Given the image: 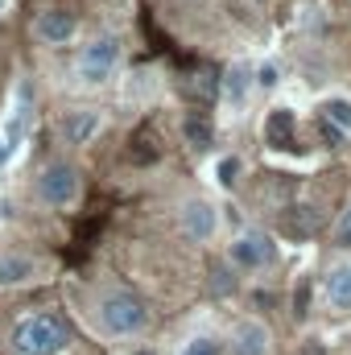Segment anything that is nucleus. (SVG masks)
Instances as JSON below:
<instances>
[{
  "label": "nucleus",
  "mask_w": 351,
  "mask_h": 355,
  "mask_svg": "<svg viewBox=\"0 0 351 355\" xmlns=\"http://www.w3.org/2000/svg\"><path fill=\"white\" fill-rule=\"evenodd\" d=\"M323 120H331L339 132H351V99H339V95L327 99L323 103Z\"/></svg>",
  "instance_id": "nucleus-15"
},
{
  "label": "nucleus",
  "mask_w": 351,
  "mask_h": 355,
  "mask_svg": "<svg viewBox=\"0 0 351 355\" xmlns=\"http://www.w3.org/2000/svg\"><path fill=\"white\" fill-rule=\"evenodd\" d=\"M182 355H223V352H219L215 339H190V343L182 347Z\"/></svg>",
  "instance_id": "nucleus-19"
},
{
  "label": "nucleus",
  "mask_w": 351,
  "mask_h": 355,
  "mask_svg": "<svg viewBox=\"0 0 351 355\" xmlns=\"http://www.w3.org/2000/svg\"><path fill=\"white\" fill-rule=\"evenodd\" d=\"M211 293H215V297L236 293V268L232 265H211Z\"/></svg>",
  "instance_id": "nucleus-17"
},
{
  "label": "nucleus",
  "mask_w": 351,
  "mask_h": 355,
  "mask_svg": "<svg viewBox=\"0 0 351 355\" xmlns=\"http://www.w3.org/2000/svg\"><path fill=\"white\" fill-rule=\"evenodd\" d=\"M95 318L108 335L116 339H128V335H141L149 327V310L145 302L132 293V289H103L99 302H95Z\"/></svg>",
  "instance_id": "nucleus-2"
},
{
  "label": "nucleus",
  "mask_w": 351,
  "mask_h": 355,
  "mask_svg": "<svg viewBox=\"0 0 351 355\" xmlns=\"http://www.w3.org/2000/svg\"><path fill=\"white\" fill-rule=\"evenodd\" d=\"M236 178H240V162H236V157H223V162H219V182H223V186H236Z\"/></svg>",
  "instance_id": "nucleus-21"
},
{
  "label": "nucleus",
  "mask_w": 351,
  "mask_h": 355,
  "mask_svg": "<svg viewBox=\"0 0 351 355\" xmlns=\"http://www.w3.org/2000/svg\"><path fill=\"white\" fill-rule=\"evenodd\" d=\"M79 190H83V174L75 162H46L42 174H37V198L54 211H67L79 202Z\"/></svg>",
  "instance_id": "nucleus-3"
},
{
  "label": "nucleus",
  "mask_w": 351,
  "mask_h": 355,
  "mask_svg": "<svg viewBox=\"0 0 351 355\" xmlns=\"http://www.w3.org/2000/svg\"><path fill=\"white\" fill-rule=\"evenodd\" d=\"M302 355H327V352H323L318 343H306V347H302Z\"/></svg>",
  "instance_id": "nucleus-24"
},
{
  "label": "nucleus",
  "mask_w": 351,
  "mask_h": 355,
  "mask_svg": "<svg viewBox=\"0 0 351 355\" xmlns=\"http://www.w3.org/2000/svg\"><path fill=\"white\" fill-rule=\"evenodd\" d=\"M293 116L285 112V107H277V112H268V120H264V141L273 145V149H293Z\"/></svg>",
  "instance_id": "nucleus-12"
},
{
  "label": "nucleus",
  "mask_w": 351,
  "mask_h": 355,
  "mask_svg": "<svg viewBox=\"0 0 351 355\" xmlns=\"http://www.w3.org/2000/svg\"><path fill=\"white\" fill-rule=\"evenodd\" d=\"M244 79H248V75H244V71H240V67H232V71H228V75H223V95H228V99H232V103H240V99H244V87H248V83H244Z\"/></svg>",
  "instance_id": "nucleus-18"
},
{
  "label": "nucleus",
  "mask_w": 351,
  "mask_h": 355,
  "mask_svg": "<svg viewBox=\"0 0 351 355\" xmlns=\"http://www.w3.org/2000/svg\"><path fill=\"white\" fill-rule=\"evenodd\" d=\"M25 132H29V103L21 99V103L12 107V116H8V124H4V132H0V141L8 145V153H17V149L25 145Z\"/></svg>",
  "instance_id": "nucleus-14"
},
{
  "label": "nucleus",
  "mask_w": 351,
  "mask_h": 355,
  "mask_svg": "<svg viewBox=\"0 0 351 355\" xmlns=\"http://www.w3.org/2000/svg\"><path fill=\"white\" fill-rule=\"evenodd\" d=\"M323 137H327L331 145H343V137H348V132H339V128H335L331 120H323Z\"/></svg>",
  "instance_id": "nucleus-23"
},
{
  "label": "nucleus",
  "mask_w": 351,
  "mask_h": 355,
  "mask_svg": "<svg viewBox=\"0 0 351 355\" xmlns=\"http://www.w3.org/2000/svg\"><path fill=\"white\" fill-rule=\"evenodd\" d=\"M228 355H273V335H268V327L257 322V318H240V322L232 327Z\"/></svg>",
  "instance_id": "nucleus-8"
},
{
  "label": "nucleus",
  "mask_w": 351,
  "mask_h": 355,
  "mask_svg": "<svg viewBox=\"0 0 351 355\" xmlns=\"http://www.w3.org/2000/svg\"><path fill=\"white\" fill-rule=\"evenodd\" d=\"M0 8H4V0H0Z\"/></svg>",
  "instance_id": "nucleus-26"
},
{
  "label": "nucleus",
  "mask_w": 351,
  "mask_h": 355,
  "mask_svg": "<svg viewBox=\"0 0 351 355\" xmlns=\"http://www.w3.org/2000/svg\"><path fill=\"white\" fill-rule=\"evenodd\" d=\"M323 293L331 306L339 310H351V265H335L327 277H323Z\"/></svg>",
  "instance_id": "nucleus-11"
},
{
  "label": "nucleus",
  "mask_w": 351,
  "mask_h": 355,
  "mask_svg": "<svg viewBox=\"0 0 351 355\" xmlns=\"http://www.w3.org/2000/svg\"><path fill=\"white\" fill-rule=\"evenodd\" d=\"M8 339L17 355H67L71 347V331L58 314H25Z\"/></svg>",
  "instance_id": "nucleus-1"
},
{
  "label": "nucleus",
  "mask_w": 351,
  "mask_h": 355,
  "mask_svg": "<svg viewBox=\"0 0 351 355\" xmlns=\"http://www.w3.org/2000/svg\"><path fill=\"white\" fill-rule=\"evenodd\" d=\"M318 227H323V215H318L314 207H289V211H285V232H289V236L310 240V236H318Z\"/></svg>",
  "instance_id": "nucleus-13"
},
{
  "label": "nucleus",
  "mask_w": 351,
  "mask_h": 355,
  "mask_svg": "<svg viewBox=\"0 0 351 355\" xmlns=\"http://www.w3.org/2000/svg\"><path fill=\"white\" fill-rule=\"evenodd\" d=\"M95 132H99V112H95V107H75V112H67V120H62V141H67V145H87Z\"/></svg>",
  "instance_id": "nucleus-10"
},
{
  "label": "nucleus",
  "mask_w": 351,
  "mask_h": 355,
  "mask_svg": "<svg viewBox=\"0 0 351 355\" xmlns=\"http://www.w3.org/2000/svg\"><path fill=\"white\" fill-rule=\"evenodd\" d=\"M4 162H8V145L0 141V166H4Z\"/></svg>",
  "instance_id": "nucleus-25"
},
{
  "label": "nucleus",
  "mask_w": 351,
  "mask_h": 355,
  "mask_svg": "<svg viewBox=\"0 0 351 355\" xmlns=\"http://www.w3.org/2000/svg\"><path fill=\"white\" fill-rule=\"evenodd\" d=\"M75 29H79V21H75V12H67V8H46V12L33 17V37H37L42 46H67V42L75 37Z\"/></svg>",
  "instance_id": "nucleus-6"
},
{
  "label": "nucleus",
  "mask_w": 351,
  "mask_h": 355,
  "mask_svg": "<svg viewBox=\"0 0 351 355\" xmlns=\"http://www.w3.org/2000/svg\"><path fill=\"white\" fill-rule=\"evenodd\" d=\"M178 223H182V236H186V240H194V244H207V240L215 236V227H219V215H215V207H211V202H203V198H190V202H182V215H178Z\"/></svg>",
  "instance_id": "nucleus-7"
},
{
  "label": "nucleus",
  "mask_w": 351,
  "mask_h": 355,
  "mask_svg": "<svg viewBox=\"0 0 351 355\" xmlns=\"http://www.w3.org/2000/svg\"><path fill=\"white\" fill-rule=\"evenodd\" d=\"M116 62H120V37L99 33L95 42L83 46V54H79V62H75V75H79L87 87H99V83H108V79L116 75Z\"/></svg>",
  "instance_id": "nucleus-4"
},
{
  "label": "nucleus",
  "mask_w": 351,
  "mask_h": 355,
  "mask_svg": "<svg viewBox=\"0 0 351 355\" xmlns=\"http://www.w3.org/2000/svg\"><path fill=\"white\" fill-rule=\"evenodd\" d=\"M37 277V261L29 252H0V289L29 285Z\"/></svg>",
  "instance_id": "nucleus-9"
},
{
  "label": "nucleus",
  "mask_w": 351,
  "mask_h": 355,
  "mask_svg": "<svg viewBox=\"0 0 351 355\" xmlns=\"http://www.w3.org/2000/svg\"><path fill=\"white\" fill-rule=\"evenodd\" d=\"M273 257H277V248H273V240L264 232H244L228 248V265L232 268H264Z\"/></svg>",
  "instance_id": "nucleus-5"
},
{
  "label": "nucleus",
  "mask_w": 351,
  "mask_h": 355,
  "mask_svg": "<svg viewBox=\"0 0 351 355\" xmlns=\"http://www.w3.org/2000/svg\"><path fill=\"white\" fill-rule=\"evenodd\" d=\"M335 244L351 248V202H348V211L339 215V223H335Z\"/></svg>",
  "instance_id": "nucleus-20"
},
{
  "label": "nucleus",
  "mask_w": 351,
  "mask_h": 355,
  "mask_svg": "<svg viewBox=\"0 0 351 355\" xmlns=\"http://www.w3.org/2000/svg\"><path fill=\"white\" fill-rule=\"evenodd\" d=\"M182 132H186V141H190L194 149H207V145H211V124H207L203 116H186V120H182Z\"/></svg>",
  "instance_id": "nucleus-16"
},
{
  "label": "nucleus",
  "mask_w": 351,
  "mask_h": 355,
  "mask_svg": "<svg viewBox=\"0 0 351 355\" xmlns=\"http://www.w3.org/2000/svg\"><path fill=\"white\" fill-rule=\"evenodd\" d=\"M257 83H261L264 91L277 87V67H261V71H257Z\"/></svg>",
  "instance_id": "nucleus-22"
}]
</instances>
